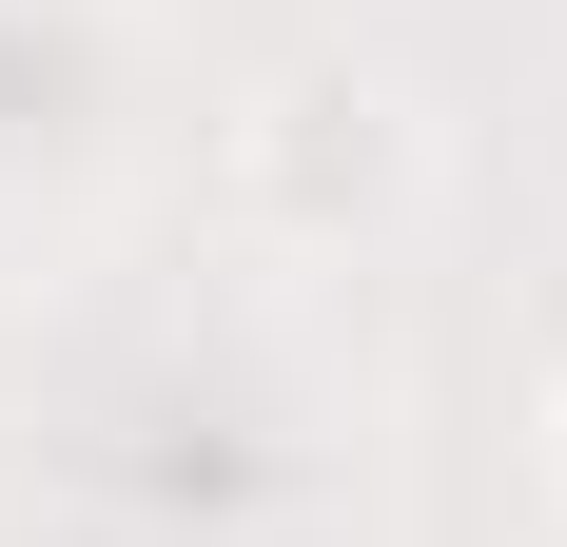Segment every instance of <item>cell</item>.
Segmentation results:
<instances>
[{
    "mask_svg": "<svg viewBox=\"0 0 567 547\" xmlns=\"http://www.w3.org/2000/svg\"><path fill=\"white\" fill-rule=\"evenodd\" d=\"M411 176H431V117H411L392 59H275L216 117V196L275 255H352L372 216H411Z\"/></svg>",
    "mask_w": 567,
    "mask_h": 547,
    "instance_id": "cell-1",
    "label": "cell"
}]
</instances>
